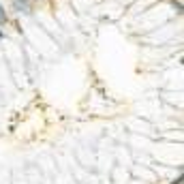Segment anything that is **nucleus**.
<instances>
[{
  "mask_svg": "<svg viewBox=\"0 0 184 184\" xmlns=\"http://www.w3.org/2000/svg\"><path fill=\"white\" fill-rule=\"evenodd\" d=\"M7 17H4V13H2V9H0V21H4Z\"/></svg>",
  "mask_w": 184,
  "mask_h": 184,
  "instance_id": "1",
  "label": "nucleus"
}]
</instances>
